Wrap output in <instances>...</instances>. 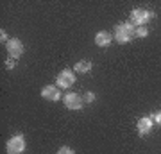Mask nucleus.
I'll return each instance as SVG.
<instances>
[{
  "label": "nucleus",
  "instance_id": "nucleus-1",
  "mask_svg": "<svg viewBox=\"0 0 161 154\" xmlns=\"http://www.w3.org/2000/svg\"><path fill=\"white\" fill-rule=\"evenodd\" d=\"M134 31H136V27L132 23H118V25H115V36H113V40L118 41L120 45L129 43L132 40V36H134Z\"/></svg>",
  "mask_w": 161,
  "mask_h": 154
},
{
  "label": "nucleus",
  "instance_id": "nucleus-2",
  "mask_svg": "<svg viewBox=\"0 0 161 154\" xmlns=\"http://www.w3.org/2000/svg\"><path fill=\"white\" fill-rule=\"evenodd\" d=\"M7 154H20L25 151V138L22 134H16V136H13L7 140Z\"/></svg>",
  "mask_w": 161,
  "mask_h": 154
},
{
  "label": "nucleus",
  "instance_id": "nucleus-3",
  "mask_svg": "<svg viewBox=\"0 0 161 154\" xmlns=\"http://www.w3.org/2000/svg\"><path fill=\"white\" fill-rule=\"evenodd\" d=\"M152 16H154V14L150 11H147V9H134V11L131 13V22H132V25H136V27H145V23L149 22Z\"/></svg>",
  "mask_w": 161,
  "mask_h": 154
},
{
  "label": "nucleus",
  "instance_id": "nucleus-4",
  "mask_svg": "<svg viewBox=\"0 0 161 154\" xmlns=\"http://www.w3.org/2000/svg\"><path fill=\"white\" fill-rule=\"evenodd\" d=\"M63 102L64 106L68 109H72V111H79L80 108H82V104H84V99L80 97L79 93H66L63 97Z\"/></svg>",
  "mask_w": 161,
  "mask_h": 154
},
{
  "label": "nucleus",
  "instance_id": "nucleus-5",
  "mask_svg": "<svg viewBox=\"0 0 161 154\" xmlns=\"http://www.w3.org/2000/svg\"><path fill=\"white\" fill-rule=\"evenodd\" d=\"M7 54H9V57H13V59H20L23 54V43L18 38H13V40L7 41Z\"/></svg>",
  "mask_w": 161,
  "mask_h": 154
},
{
  "label": "nucleus",
  "instance_id": "nucleus-6",
  "mask_svg": "<svg viewBox=\"0 0 161 154\" xmlns=\"http://www.w3.org/2000/svg\"><path fill=\"white\" fill-rule=\"evenodd\" d=\"M152 127H154V120L152 117H142L136 124V129H138V134L140 136H147L152 133Z\"/></svg>",
  "mask_w": 161,
  "mask_h": 154
},
{
  "label": "nucleus",
  "instance_id": "nucleus-7",
  "mask_svg": "<svg viewBox=\"0 0 161 154\" xmlns=\"http://www.w3.org/2000/svg\"><path fill=\"white\" fill-rule=\"evenodd\" d=\"M56 83H58L59 88H70V86L75 83V74L72 72V70L66 68L58 75V81H56Z\"/></svg>",
  "mask_w": 161,
  "mask_h": 154
},
{
  "label": "nucleus",
  "instance_id": "nucleus-8",
  "mask_svg": "<svg viewBox=\"0 0 161 154\" xmlns=\"http://www.w3.org/2000/svg\"><path fill=\"white\" fill-rule=\"evenodd\" d=\"M41 97L45 99V100H50V102H58L59 99H61V91H59L58 86L48 84L41 90Z\"/></svg>",
  "mask_w": 161,
  "mask_h": 154
},
{
  "label": "nucleus",
  "instance_id": "nucleus-9",
  "mask_svg": "<svg viewBox=\"0 0 161 154\" xmlns=\"http://www.w3.org/2000/svg\"><path fill=\"white\" fill-rule=\"evenodd\" d=\"M111 41H113V36L108 32V31H98L97 34H95V45L97 47H109Z\"/></svg>",
  "mask_w": 161,
  "mask_h": 154
},
{
  "label": "nucleus",
  "instance_id": "nucleus-10",
  "mask_svg": "<svg viewBox=\"0 0 161 154\" xmlns=\"http://www.w3.org/2000/svg\"><path fill=\"white\" fill-rule=\"evenodd\" d=\"M92 70V61H88V59H80L75 63V72L77 74H88Z\"/></svg>",
  "mask_w": 161,
  "mask_h": 154
},
{
  "label": "nucleus",
  "instance_id": "nucleus-11",
  "mask_svg": "<svg viewBox=\"0 0 161 154\" xmlns=\"http://www.w3.org/2000/svg\"><path fill=\"white\" fill-rule=\"evenodd\" d=\"M134 36H138V38H147V36H149V29L147 27H136Z\"/></svg>",
  "mask_w": 161,
  "mask_h": 154
},
{
  "label": "nucleus",
  "instance_id": "nucleus-12",
  "mask_svg": "<svg viewBox=\"0 0 161 154\" xmlns=\"http://www.w3.org/2000/svg\"><path fill=\"white\" fill-rule=\"evenodd\" d=\"M58 154H75V152L68 147V145H64V147H61V149L58 151Z\"/></svg>",
  "mask_w": 161,
  "mask_h": 154
},
{
  "label": "nucleus",
  "instance_id": "nucleus-13",
  "mask_svg": "<svg viewBox=\"0 0 161 154\" xmlns=\"http://www.w3.org/2000/svg\"><path fill=\"white\" fill-rule=\"evenodd\" d=\"M152 120H154V122L158 124V126H161V111H156L154 117H152Z\"/></svg>",
  "mask_w": 161,
  "mask_h": 154
},
{
  "label": "nucleus",
  "instance_id": "nucleus-14",
  "mask_svg": "<svg viewBox=\"0 0 161 154\" xmlns=\"http://www.w3.org/2000/svg\"><path fill=\"white\" fill-rule=\"evenodd\" d=\"M0 41H2V43H6V45H7V41H9V38H7V32H6V31H0Z\"/></svg>",
  "mask_w": 161,
  "mask_h": 154
},
{
  "label": "nucleus",
  "instance_id": "nucleus-15",
  "mask_svg": "<svg viewBox=\"0 0 161 154\" xmlns=\"http://www.w3.org/2000/svg\"><path fill=\"white\" fill-rule=\"evenodd\" d=\"M84 100H86V102H93V100H95V93L88 91L86 95H84Z\"/></svg>",
  "mask_w": 161,
  "mask_h": 154
},
{
  "label": "nucleus",
  "instance_id": "nucleus-16",
  "mask_svg": "<svg viewBox=\"0 0 161 154\" xmlns=\"http://www.w3.org/2000/svg\"><path fill=\"white\" fill-rule=\"evenodd\" d=\"M6 66H7V70H13V68H14V59H13V57H9V59L6 61Z\"/></svg>",
  "mask_w": 161,
  "mask_h": 154
}]
</instances>
